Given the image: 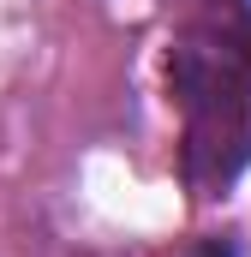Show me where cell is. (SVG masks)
<instances>
[{
  "instance_id": "cell-1",
  "label": "cell",
  "mask_w": 251,
  "mask_h": 257,
  "mask_svg": "<svg viewBox=\"0 0 251 257\" xmlns=\"http://www.w3.org/2000/svg\"><path fill=\"white\" fill-rule=\"evenodd\" d=\"M174 96L186 108V180L209 197L251 162V24L180 36Z\"/></svg>"
},
{
  "instance_id": "cell-2",
  "label": "cell",
  "mask_w": 251,
  "mask_h": 257,
  "mask_svg": "<svg viewBox=\"0 0 251 257\" xmlns=\"http://www.w3.org/2000/svg\"><path fill=\"white\" fill-rule=\"evenodd\" d=\"M186 257H239V245H233V239H203V245H191Z\"/></svg>"
}]
</instances>
